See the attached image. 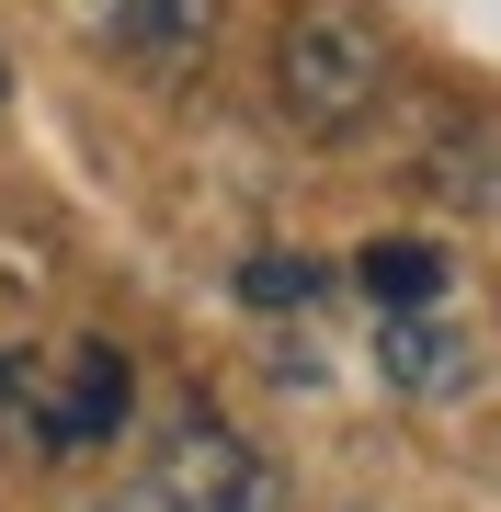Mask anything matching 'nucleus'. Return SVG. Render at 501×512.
Segmentation results:
<instances>
[{"mask_svg": "<svg viewBox=\"0 0 501 512\" xmlns=\"http://www.w3.org/2000/svg\"><path fill=\"white\" fill-rule=\"evenodd\" d=\"M376 103H388V35H376V12L365 0H297L285 35H274V114L331 148Z\"/></svg>", "mask_w": 501, "mask_h": 512, "instance_id": "1", "label": "nucleus"}, {"mask_svg": "<svg viewBox=\"0 0 501 512\" xmlns=\"http://www.w3.org/2000/svg\"><path fill=\"white\" fill-rule=\"evenodd\" d=\"M92 512H297V501H285V478H274V456H262L251 433L183 410L160 433V456L137 467V478H114Z\"/></svg>", "mask_w": 501, "mask_h": 512, "instance_id": "2", "label": "nucleus"}, {"mask_svg": "<svg viewBox=\"0 0 501 512\" xmlns=\"http://www.w3.org/2000/svg\"><path fill=\"white\" fill-rule=\"evenodd\" d=\"M0 410L23 421L35 456H92L126 433V353L114 342H69L46 365H0Z\"/></svg>", "mask_w": 501, "mask_h": 512, "instance_id": "3", "label": "nucleus"}, {"mask_svg": "<svg viewBox=\"0 0 501 512\" xmlns=\"http://www.w3.org/2000/svg\"><path fill=\"white\" fill-rule=\"evenodd\" d=\"M57 23H69L92 57L149 69V80H183L194 57L217 46V0H57Z\"/></svg>", "mask_w": 501, "mask_h": 512, "instance_id": "4", "label": "nucleus"}, {"mask_svg": "<svg viewBox=\"0 0 501 512\" xmlns=\"http://www.w3.org/2000/svg\"><path fill=\"white\" fill-rule=\"evenodd\" d=\"M376 365H388V387L433 399V387H456V365H467V353H456L422 308H376Z\"/></svg>", "mask_w": 501, "mask_h": 512, "instance_id": "5", "label": "nucleus"}, {"mask_svg": "<svg viewBox=\"0 0 501 512\" xmlns=\"http://www.w3.org/2000/svg\"><path fill=\"white\" fill-rule=\"evenodd\" d=\"M353 285H365L376 308H433V296H445V251H433V239H365V251H353Z\"/></svg>", "mask_w": 501, "mask_h": 512, "instance_id": "6", "label": "nucleus"}, {"mask_svg": "<svg viewBox=\"0 0 501 512\" xmlns=\"http://www.w3.org/2000/svg\"><path fill=\"white\" fill-rule=\"evenodd\" d=\"M319 285H331V274H319L308 251H251L240 262V296H251V308H308Z\"/></svg>", "mask_w": 501, "mask_h": 512, "instance_id": "7", "label": "nucleus"}, {"mask_svg": "<svg viewBox=\"0 0 501 512\" xmlns=\"http://www.w3.org/2000/svg\"><path fill=\"white\" fill-rule=\"evenodd\" d=\"M0 92H12V80H0Z\"/></svg>", "mask_w": 501, "mask_h": 512, "instance_id": "8", "label": "nucleus"}]
</instances>
